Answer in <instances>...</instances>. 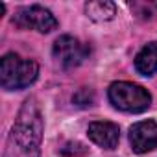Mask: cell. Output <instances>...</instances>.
<instances>
[{
    "label": "cell",
    "instance_id": "8992f818",
    "mask_svg": "<svg viewBox=\"0 0 157 157\" xmlns=\"http://www.w3.org/2000/svg\"><path fill=\"white\" fill-rule=\"evenodd\" d=\"M87 133H89V137H91L93 142H96L98 146H102L105 150L117 148V144L120 140V129L113 122H104V120L91 122Z\"/></svg>",
    "mask_w": 157,
    "mask_h": 157
},
{
    "label": "cell",
    "instance_id": "3957f363",
    "mask_svg": "<svg viewBox=\"0 0 157 157\" xmlns=\"http://www.w3.org/2000/svg\"><path fill=\"white\" fill-rule=\"evenodd\" d=\"M13 22L26 30H37L41 33H48L57 28V19L50 10L43 6H26L15 11Z\"/></svg>",
    "mask_w": 157,
    "mask_h": 157
},
{
    "label": "cell",
    "instance_id": "5b68a950",
    "mask_svg": "<svg viewBox=\"0 0 157 157\" xmlns=\"http://www.w3.org/2000/svg\"><path fill=\"white\" fill-rule=\"evenodd\" d=\"M129 142L133 151L146 153L157 148V122L142 120L129 128Z\"/></svg>",
    "mask_w": 157,
    "mask_h": 157
},
{
    "label": "cell",
    "instance_id": "6da1fadb",
    "mask_svg": "<svg viewBox=\"0 0 157 157\" xmlns=\"http://www.w3.org/2000/svg\"><path fill=\"white\" fill-rule=\"evenodd\" d=\"M39 74V67L32 59L17 54H6L0 61V85L6 91H19L30 87Z\"/></svg>",
    "mask_w": 157,
    "mask_h": 157
},
{
    "label": "cell",
    "instance_id": "30bf717a",
    "mask_svg": "<svg viewBox=\"0 0 157 157\" xmlns=\"http://www.w3.org/2000/svg\"><path fill=\"white\" fill-rule=\"evenodd\" d=\"M74 102H76L78 105H91V104H93V91L82 89L80 93L74 96Z\"/></svg>",
    "mask_w": 157,
    "mask_h": 157
},
{
    "label": "cell",
    "instance_id": "ba28073f",
    "mask_svg": "<svg viewBox=\"0 0 157 157\" xmlns=\"http://www.w3.org/2000/svg\"><path fill=\"white\" fill-rule=\"evenodd\" d=\"M85 13L96 22H105V21H111L117 15V6L113 2H107V0L87 2L85 4Z\"/></svg>",
    "mask_w": 157,
    "mask_h": 157
},
{
    "label": "cell",
    "instance_id": "52a82bcc",
    "mask_svg": "<svg viewBox=\"0 0 157 157\" xmlns=\"http://www.w3.org/2000/svg\"><path fill=\"white\" fill-rule=\"evenodd\" d=\"M135 68L142 76H153L157 72V43H148L135 57Z\"/></svg>",
    "mask_w": 157,
    "mask_h": 157
},
{
    "label": "cell",
    "instance_id": "9c48e42d",
    "mask_svg": "<svg viewBox=\"0 0 157 157\" xmlns=\"http://www.w3.org/2000/svg\"><path fill=\"white\" fill-rule=\"evenodd\" d=\"M61 151H63L65 155H68V157H78V155H83L87 150H85L80 142H68Z\"/></svg>",
    "mask_w": 157,
    "mask_h": 157
},
{
    "label": "cell",
    "instance_id": "277c9868",
    "mask_svg": "<svg viewBox=\"0 0 157 157\" xmlns=\"http://www.w3.org/2000/svg\"><path fill=\"white\" fill-rule=\"evenodd\" d=\"M89 52L91 50L87 44H83L80 39H76L72 35H61L54 43V57L65 68L82 65L89 57Z\"/></svg>",
    "mask_w": 157,
    "mask_h": 157
},
{
    "label": "cell",
    "instance_id": "7a4b0ae2",
    "mask_svg": "<svg viewBox=\"0 0 157 157\" xmlns=\"http://www.w3.org/2000/svg\"><path fill=\"white\" fill-rule=\"evenodd\" d=\"M109 100L117 109L126 111V113H142L151 104L150 93L144 87H140L137 83H129V82L111 83Z\"/></svg>",
    "mask_w": 157,
    "mask_h": 157
}]
</instances>
